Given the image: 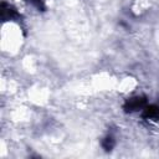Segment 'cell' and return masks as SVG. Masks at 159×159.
I'll list each match as a JSON object with an SVG mask.
<instances>
[{
    "label": "cell",
    "mask_w": 159,
    "mask_h": 159,
    "mask_svg": "<svg viewBox=\"0 0 159 159\" xmlns=\"http://www.w3.org/2000/svg\"><path fill=\"white\" fill-rule=\"evenodd\" d=\"M145 114H147L149 118L159 119V107H155V106L148 107V108L145 109Z\"/></svg>",
    "instance_id": "obj_2"
},
{
    "label": "cell",
    "mask_w": 159,
    "mask_h": 159,
    "mask_svg": "<svg viewBox=\"0 0 159 159\" xmlns=\"http://www.w3.org/2000/svg\"><path fill=\"white\" fill-rule=\"evenodd\" d=\"M31 1H32L34 4H36V5L40 7V5H41V0H31Z\"/></svg>",
    "instance_id": "obj_4"
},
{
    "label": "cell",
    "mask_w": 159,
    "mask_h": 159,
    "mask_svg": "<svg viewBox=\"0 0 159 159\" xmlns=\"http://www.w3.org/2000/svg\"><path fill=\"white\" fill-rule=\"evenodd\" d=\"M103 147H104L106 149H111V148L113 147V140H112V138H106V142L103 143Z\"/></svg>",
    "instance_id": "obj_3"
},
{
    "label": "cell",
    "mask_w": 159,
    "mask_h": 159,
    "mask_svg": "<svg viewBox=\"0 0 159 159\" xmlns=\"http://www.w3.org/2000/svg\"><path fill=\"white\" fill-rule=\"evenodd\" d=\"M143 104H144V99H142V98H134V99H130L128 102L127 108H128V111H135V109H139Z\"/></svg>",
    "instance_id": "obj_1"
}]
</instances>
